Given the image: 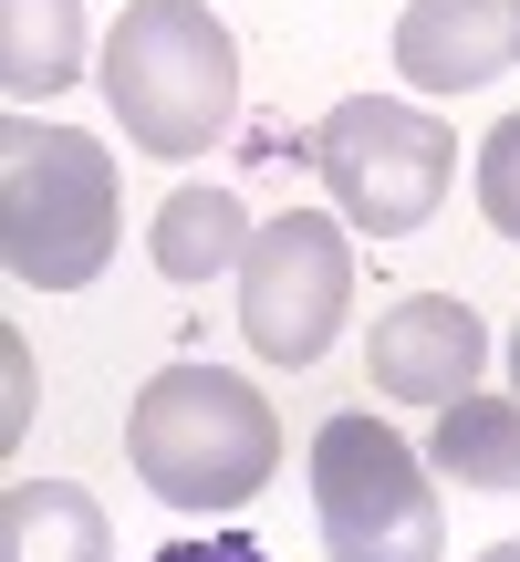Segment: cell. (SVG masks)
I'll return each mask as SVG.
<instances>
[{
	"mask_svg": "<svg viewBox=\"0 0 520 562\" xmlns=\"http://www.w3.org/2000/svg\"><path fill=\"white\" fill-rule=\"evenodd\" d=\"M250 209L229 199V188H167L157 199V229H146V250H157V271L167 281H219V271H240L250 261Z\"/></svg>",
	"mask_w": 520,
	"mask_h": 562,
	"instance_id": "9c48e42d",
	"label": "cell"
},
{
	"mask_svg": "<svg viewBox=\"0 0 520 562\" xmlns=\"http://www.w3.org/2000/svg\"><path fill=\"white\" fill-rule=\"evenodd\" d=\"M125 448H136V480L178 510H240L271 490L281 469V417L250 375L229 364H157L136 385V417H125Z\"/></svg>",
	"mask_w": 520,
	"mask_h": 562,
	"instance_id": "6da1fadb",
	"label": "cell"
},
{
	"mask_svg": "<svg viewBox=\"0 0 520 562\" xmlns=\"http://www.w3.org/2000/svg\"><path fill=\"white\" fill-rule=\"evenodd\" d=\"M157 562H271V552H260L250 531H188V542H167Z\"/></svg>",
	"mask_w": 520,
	"mask_h": 562,
	"instance_id": "5bb4252c",
	"label": "cell"
},
{
	"mask_svg": "<svg viewBox=\"0 0 520 562\" xmlns=\"http://www.w3.org/2000/svg\"><path fill=\"white\" fill-rule=\"evenodd\" d=\"M313 167H323V199L354 229L406 240V229L438 220L448 178H459V136H448L438 115H417V104H396V94H354V104L323 115Z\"/></svg>",
	"mask_w": 520,
	"mask_h": 562,
	"instance_id": "5b68a950",
	"label": "cell"
},
{
	"mask_svg": "<svg viewBox=\"0 0 520 562\" xmlns=\"http://www.w3.org/2000/svg\"><path fill=\"white\" fill-rule=\"evenodd\" d=\"M510 396H520V334H510Z\"/></svg>",
	"mask_w": 520,
	"mask_h": 562,
	"instance_id": "2e32d148",
	"label": "cell"
},
{
	"mask_svg": "<svg viewBox=\"0 0 520 562\" xmlns=\"http://www.w3.org/2000/svg\"><path fill=\"white\" fill-rule=\"evenodd\" d=\"M343 313H354V250L323 209H281L240 261V334L271 364H313L334 355Z\"/></svg>",
	"mask_w": 520,
	"mask_h": 562,
	"instance_id": "8992f818",
	"label": "cell"
},
{
	"mask_svg": "<svg viewBox=\"0 0 520 562\" xmlns=\"http://www.w3.org/2000/svg\"><path fill=\"white\" fill-rule=\"evenodd\" d=\"M74 74H83V0H0V83L42 104Z\"/></svg>",
	"mask_w": 520,
	"mask_h": 562,
	"instance_id": "8fae6325",
	"label": "cell"
},
{
	"mask_svg": "<svg viewBox=\"0 0 520 562\" xmlns=\"http://www.w3.org/2000/svg\"><path fill=\"white\" fill-rule=\"evenodd\" d=\"M479 562H520V542H489V552H479Z\"/></svg>",
	"mask_w": 520,
	"mask_h": 562,
	"instance_id": "9a60e30c",
	"label": "cell"
},
{
	"mask_svg": "<svg viewBox=\"0 0 520 562\" xmlns=\"http://www.w3.org/2000/svg\"><path fill=\"white\" fill-rule=\"evenodd\" d=\"M0 261L32 292H74L115 261V157L83 125H0Z\"/></svg>",
	"mask_w": 520,
	"mask_h": 562,
	"instance_id": "3957f363",
	"label": "cell"
},
{
	"mask_svg": "<svg viewBox=\"0 0 520 562\" xmlns=\"http://www.w3.org/2000/svg\"><path fill=\"white\" fill-rule=\"evenodd\" d=\"M500 63H520V0H406L396 21V74L427 94H468Z\"/></svg>",
	"mask_w": 520,
	"mask_h": 562,
	"instance_id": "ba28073f",
	"label": "cell"
},
{
	"mask_svg": "<svg viewBox=\"0 0 520 562\" xmlns=\"http://www.w3.org/2000/svg\"><path fill=\"white\" fill-rule=\"evenodd\" d=\"M479 209H489L500 240H520V115H500L479 146Z\"/></svg>",
	"mask_w": 520,
	"mask_h": 562,
	"instance_id": "4fadbf2b",
	"label": "cell"
},
{
	"mask_svg": "<svg viewBox=\"0 0 520 562\" xmlns=\"http://www.w3.org/2000/svg\"><path fill=\"white\" fill-rule=\"evenodd\" d=\"M104 94L146 157H208L240 115V42L208 0H136L104 32Z\"/></svg>",
	"mask_w": 520,
	"mask_h": 562,
	"instance_id": "7a4b0ae2",
	"label": "cell"
},
{
	"mask_svg": "<svg viewBox=\"0 0 520 562\" xmlns=\"http://www.w3.org/2000/svg\"><path fill=\"white\" fill-rule=\"evenodd\" d=\"M364 364H375V385L396 406H459V396H479L489 334H479V313H468L459 292H406V302L375 313Z\"/></svg>",
	"mask_w": 520,
	"mask_h": 562,
	"instance_id": "52a82bcc",
	"label": "cell"
},
{
	"mask_svg": "<svg viewBox=\"0 0 520 562\" xmlns=\"http://www.w3.org/2000/svg\"><path fill=\"white\" fill-rule=\"evenodd\" d=\"M427 459H438V480H459V490H520V396H459V406H438Z\"/></svg>",
	"mask_w": 520,
	"mask_h": 562,
	"instance_id": "7c38bea8",
	"label": "cell"
},
{
	"mask_svg": "<svg viewBox=\"0 0 520 562\" xmlns=\"http://www.w3.org/2000/svg\"><path fill=\"white\" fill-rule=\"evenodd\" d=\"M0 562H115L94 490H74V480H21L11 501H0Z\"/></svg>",
	"mask_w": 520,
	"mask_h": 562,
	"instance_id": "30bf717a",
	"label": "cell"
},
{
	"mask_svg": "<svg viewBox=\"0 0 520 562\" xmlns=\"http://www.w3.org/2000/svg\"><path fill=\"white\" fill-rule=\"evenodd\" d=\"M313 521L334 562H438L448 510L427 459L385 417H323L313 438Z\"/></svg>",
	"mask_w": 520,
	"mask_h": 562,
	"instance_id": "277c9868",
	"label": "cell"
}]
</instances>
